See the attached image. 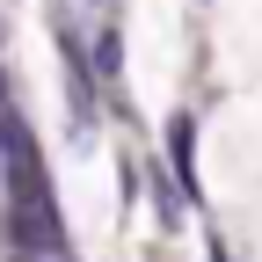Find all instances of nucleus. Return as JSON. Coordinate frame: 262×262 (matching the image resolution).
<instances>
[{
	"label": "nucleus",
	"mask_w": 262,
	"mask_h": 262,
	"mask_svg": "<svg viewBox=\"0 0 262 262\" xmlns=\"http://www.w3.org/2000/svg\"><path fill=\"white\" fill-rule=\"evenodd\" d=\"M168 153H175V168H182V189L196 196V124H189V117L168 124Z\"/></svg>",
	"instance_id": "1"
},
{
	"label": "nucleus",
	"mask_w": 262,
	"mask_h": 262,
	"mask_svg": "<svg viewBox=\"0 0 262 262\" xmlns=\"http://www.w3.org/2000/svg\"><path fill=\"white\" fill-rule=\"evenodd\" d=\"M95 80H102V88H117V80H124V37H117L110 22L95 29Z\"/></svg>",
	"instance_id": "2"
}]
</instances>
